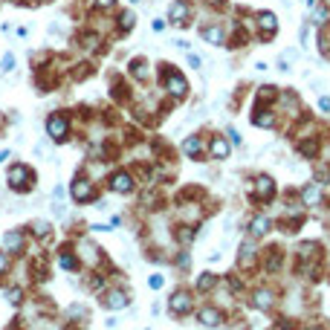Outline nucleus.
Masks as SVG:
<instances>
[{
  "label": "nucleus",
  "mask_w": 330,
  "mask_h": 330,
  "mask_svg": "<svg viewBox=\"0 0 330 330\" xmlns=\"http://www.w3.org/2000/svg\"><path fill=\"white\" fill-rule=\"evenodd\" d=\"M47 130L55 142H64L67 139V130H70V122L61 116V113H52V116L47 119Z\"/></svg>",
  "instance_id": "obj_1"
},
{
  "label": "nucleus",
  "mask_w": 330,
  "mask_h": 330,
  "mask_svg": "<svg viewBox=\"0 0 330 330\" xmlns=\"http://www.w3.org/2000/svg\"><path fill=\"white\" fill-rule=\"evenodd\" d=\"M165 90H168L171 96H177V99H183L186 90H189V84H186V78H183L180 72L168 70V72H165Z\"/></svg>",
  "instance_id": "obj_2"
},
{
  "label": "nucleus",
  "mask_w": 330,
  "mask_h": 330,
  "mask_svg": "<svg viewBox=\"0 0 330 330\" xmlns=\"http://www.w3.org/2000/svg\"><path fill=\"white\" fill-rule=\"evenodd\" d=\"M29 183H32V171L26 165H15L9 171V186L12 189H29Z\"/></svg>",
  "instance_id": "obj_3"
},
{
  "label": "nucleus",
  "mask_w": 330,
  "mask_h": 330,
  "mask_svg": "<svg viewBox=\"0 0 330 330\" xmlns=\"http://www.w3.org/2000/svg\"><path fill=\"white\" fill-rule=\"evenodd\" d=\"M93 197H96L93 183H87V180H75L72 183V200L84 203V200H93Z\"/></svg>",
  "instance_id": "obj_4"
},
{
  "label": "nucleus",
  "mask_w": 330,
  "mask_h": 330,
  "mask_svg": "<svg viewBox=\"0 0 330 330\" xmlns=\"http://www.w3.org/2000/svg\"><path fill=\"white\" fill-rule=\"evenodd\" d=\"M168 18H171V24H189V3L186 0H174L171 9H168Z\"/></svg>",
  "instance_id": "obj_5"
},
{
  "label": "nucleus",
  "mask_w": 330,
  "mask_h": 330,
  "mask_svg": "<svg viewBox=\"0 0 330 330\" xmlns=\"http://www.w3.org/2000/svg\"><path fill=\"white\" fill-rule=\"evenodd\" d=\"M110 189H113V191H119V194H128V191L133 189V180H130V174L119 171L116 177L110 180Z\"/></svg>",
  "instance_id": "obj_6"
},
{
  "label": "nucleus",
  "mask_w": 330,
  "mask_h": 330,
  "mask_svg": "<svg viewBox=\"0 0 330 330\" xmlns=\"http://www.w3.org/2000/svg\"><path fill=\"white\" fill-rule=\"evenodd\" d=\"M200 38H206V41L214 44V47H223V29H220V26H203Z\"/></svg>",
  "instance_id": "obj_7"
},
{
  "label": "nucleus",
  "mask_w": 330,
  "mask_h": 330,
  "mask_svg": "<svg viewBox=\"0 0 330 330\" xmlns=\"http://www.w3.org/2000/svg\"><path fill=\"white\" fill-rule=\"evenodd\" d=\"M200 321L206 324V327H217V324L223 321V313L214 310V307H206V310H200Z\"/></svg>",
  "instance_id": "obj_8"
},
{
  "label": "nucleus",
  "mask_w": 330,
  "mask_h": 330,
  "mask_svg": "<svg viewBox=\"0 0 330 330\" xmlns=\"http://www.w3.org/2000/svg\"><path fill=\"white\" fill-rule=\"evenodd\" d=\"M272 189H275V186H272V180L267 177V174L255 180V197H261V200H267V197L272 194Z\"/></svg>",
  "instance_id": "obj_9"
},
{
  "label": "nucleus",
  "mask_w": 330,
  "mask_h": 330,
  "mask_svg": "<svg viewBox=\"0 0 330 330\" xmlns=\"http://www.w3.org/2000/svg\"><path fill=\"white\" fill-rule=\"evenodd\" d=\"M189 307H191L189 293H174L171 295V310H174V313H189Z\"/></svg>",
  "instance_id": "obj_10"
},
{
  "label": "nucleus",
  "mask_w": 330,
  "mask_h": 330,
  "mask_svg": "<svg viewBox=\"0 0 330 330\" xmlns=\"http://www.w3.org/2000/svg\"><path fill=\"white\" fill-rule=\"evenodd\" d=\"M105 304L110 307V310H122V307L128 304V295L122 293V290H113V293L105 295Z\"/></svg>",
  "instance_id": "obj_11"
},
{
  "label": "nucleus",
  "mask_w": 330,
  "mask_h": 330,
  "mask_svg": "<svg viewBox=\"0 0 330 330\" xmlns=\"http://www.w3.org/2000/svg\"><path fill=\"white\" fill-rule=\"evenodd\" d=\"M3 243H6L9 252H21V249H24V235H21V232H6V235H3Z\"/></svg>",
  "instance_id": "obj_12"
},
{
  "label": "nucleus",
  "mask_w": 330,
  "mask_h": 330,
  "mask_svg": "<svg viewBox=\"0 0 330 330\" xmlns=\"http://www.w3.org/2000/svg\"><path fill=\"white\" fill-rule=\"evenodd\" d=\"M212 156L214 159H226V156H229V142H226L223 136H214L212 139Z\"/></svg>",
  "instance_id": "obj_13"
},
{
  "label": "nucleus",
  "mask_w": 330,
  "mask_h": 330,
  "mask_svg": "<svg viewBox=\"0 0 330 330\" xmlns=\"http://www.w3.org/2000/svg\"><path fill=\"white\" fill-rule=\"evenodd\" d=\"M183 151L189 153V156H200V153H203V142H200V136H189V139L183 142Z\"/></svg>",
  "instance_id": "obj_14"
},
{
  "label": "nucleus",
  "mask_w": 330,
  "mask_h": 330,
  "mask_svg": "<svg viewBox=\"0 0 330 330\" xmlns=\"http://www.w3.org/2000/svg\"><path fill=\"white\" fill-rule=\"evenodd\" d=\"M267 232H270V217H267V214H258V217L252 220V235L261 237V235H267Z\"/></svg>",
  "instance_id": "obj_15"
},
{
  "label": "nucleus",
  "mask_w": 330,
  "mask_h": 330,
  "mask_svg": "<svg viewBox=\"0 0 330 330\" xmlns=\"http://www.w3.org/2000/svg\"><path fill=\"white\" fill-rule=\"evenodd\" d=\"M258 26L264 29V32H275L278 21H275V15L272 12H258Z\"/></svg>",
  "instance_id": "obj_16"
},
{
  "label": "nucleus",
  "mask_w": 330,
  "mask_h": 330,
  "mask_svg": "<svg viewBox=\"0 0 330 330\" xmlns=\"http://www.w3.org/2000/svg\"><path fill=\"white\" fill-rule=\"evenodd\" d=\"M133 26H136V15L133 12H122L119 15V29H122V32H128V29H133Z\"/></svg>",
  "instance_id": "obj_17"
},
{
  "label": "nucleus",
  "mask_w": 330,
  "mask_h": 330,
  "mask_svg": "<svg viewBox=\"0 0 330 330\" xmlns=\"http://www.w3.org/2000/svg\"><path fill=\"white\" fill-rule=\"evenodd\" d=\"M316 203H318V186L310 183V186L304 189V206H316Z\"/></svg>",
  "instance_id": "obj_18"
},
{
  "label": "nucleus",
  "mask_w": 330,
  "mask_h": 330,
  "mask_svg": "<svg viewBox=\"0 0 330 330\" xmlns=\"http://www.w3.org/2000/svg\"><path fill=\"white\" fill-rule=\"evenodd\" d=\"M255 304H258L261 310H267V307H272V295L267 293V290H258V293H255Z\"/></svg>",
  "instance_id": "obj_19"
},
{
  "label": "nucleus",
  "mask_w": 330,
  "mask_h": 330,
  "mask_svg": "<svg viewBox=\"0 0 330 330\" xmlns=\"http://www.w3.org/2000/svg\"><path fill=\"white\" fill-rule=\"evenodd\" d=\"M252 122H255V125H258V128H270V125H272V116H267V113H264V110H258V113H255V116H252Z\"/></svg>",
  "instance_id": "obj_20"
},
{
  "label": "nucleus",
  "mask_w": 330,
  "mask_h": 330,
  "mask_svg": "<svg viewBox=\"0 0 330 330\" xmlns=\"http://www.w3.org/2000/svg\"><path fill=\"white\" fill-rule=\"evenodd\" d=\"M130 67H133V75H136V78H148V70H145V67H148V64H145V61H133V64H130Z\"/></svg>",
  "instance_id": "obj_21"
},
{
  "label": "nucleus",
  "mask_w": 330,
  "mask_h": 330,
  "mask_svg": "<svg viewBox=\"0 0 330 330\" xmlns=\"http://www.w3.org/2000/svg\"><path fill=\"white\" fill-rule=\"evenodd\" d=\"M214 287V275L212 272H206L203 278H197V290H212Z\"/></svg>",
  "instance_id": "obj_22"
},
{
  "label": "nucleus",
  "mask_w": 330,
  "mask_h": 330,
  "mask_svg": "<svg viewBox=\"0 0 330 330\" xmlns=\"http://www.w3.org/2000/svg\"><path fill=\"white\" fill-rule=\"evenodd\" d=\"M32 232H35L38 237H47V235H49V223H47V220H41V223L32 226Z\"/></svg>",
  "instance_id": "obj_23"
},
{
  "label": "nucleus",
  "mask_w": 330,
  "mask_h": 330,
  "mask_svg": "<svg viewBox=\"0 0 330 330\" xmlns=\"http://www.w3.org/2000/svg\"><path fill=\"white\" fill-rule=\"evenodd\" d=\"M0 70H3V72H12L15 70V55H12V52H6V55H3V67H0Z\"/></svg>",
  "instance_id": "obj_24"
},
{
  "label": "nucleus",
  "mask_w": 330,
  "mask_h": 330,
  "mask_svg": "<svg viewBox=\"0 0 330 330\" xmlns=\"http://www.w3.org/2000/svg\"><path fill=\"white\" fill-rule=\"evenodd\" d=\"M6 298H9L12 304H21V298H24V293H21V290L15 287V290H6Z\"/></svg>",
  "instance_id": "obj_25"
},
{
  "label": "nucleus",
  "mask_w": 330,
  "mask_h": 330,
  "mask_svg": "<svg viewBox=\"0 0 330 330\" xmlns=\"http://www.w3.org/2000/svg\"><path fill=\"white\" fill-rule=\"evenodd\" d=\"M58 264L64 267V270H75V258H72V255H61Z\"/></svg>",
  "instance_id": "obj_26"
},
{
  "label": "nucleus",
  "mask_w": 330,
  "mask_h": 330,
  "mask_svg": "<svg viewBox=\"0 0 330 330\" xmlns=\"http://www.w3.org/2000/svg\"><path fill=\"white\" fill-rule=\"evenodd\" d=\"M252 252H255V246H252V243H243V246H240V261H252Z\"/></svg>",
  "instance_id": "obj_27"
},
{
  "label": "nucleus",
  "mask_w": 330,
  "mask_h": 330,
  "mask_svg": "<svg viewBox=\"0 0 330 330\" xmlns=\"http://www.w3.org/2000/svg\"><path fill=\"white\" fill-rule=\"evenodd\" d=\"M148 287H151V290H159V287H162V275H151V278H148Z\"/></svg>",
  "instance_id": "obj_28"
},
{
  "label": "nucleus",
  "mask_w": 330,
  "mask_h": 330,
  "mask_svg": "<svg viewBox=\"0 0 330 330\" xmlns=\"http://www.w3.org/2000/svg\"><path fill=\"white\" fill-rule=\"evenodd\" d=\"M189 64L194 67V70H200V67H203V58H200V55H194V52H189Z\"/></svg>",
  "instance_id": "obj_29"
},
{
  "label": "nucleus",
  "mask_w": 330,
  "mask_h": 330,
  "mask_svg": "<svg viewBox=\"0 0 330 330\" xmlns=\"http://www.w3.org/2000/svg\"><path fill=\"white\" fill-rule=\"evenodd\" d=\"M301 153H307V156L316 153V142H304V145H301Z\"/></svg>",
  "instance_id": "obj_30"
},
{
  "label": "nucleus",
  "mask_w": 330,
  "mask_h": 330,
  "mask_svg": "<svg viewBox=\"0 0 330 330\" xmlns=\"http://www.w3.org/2000/svg\"><path fill=\"white\" fill-rule=\"evenodd\" d=\"M9 270V258H6V252H0V275Z\"/></svg>",
  "instance_id": "obj_31"
},
{
  "label": "nucleus",
  "mask_w": 330,
  "mask_h": 330,
  "mask_svg": "<svg viewBox=\"0 0 330 330\" xmlns=\"http://www.w3.org/2000/svg\"><path fill=\"white\" fill-rule=\"evenodd\" d=\"M275 96V87H261V99H272Z\"/></svg>",
  "instance_id": "obj_32"
},
{
  "label": "nucleus",
  "mask_w": 330,
  "mask_h": 330,
  "mask_svg": "<svg viewBox=\"0 0 330 330\" xmlns=\"http://www.w3.org/2000/svg\"><path fill=\"white\" fill-rule=\"evenodd\" d=\"M93 6H99V9H110L113 0H93Z\"/></svg>",
  "instance_id": "obj_33"
},
{
  "label": "nucleus",
  "mask_w": 330,
  "mask_h": 330,
  "mask_svg": "<svg viewBox=\"0 0 330 330\" xmlns=\"http://www.w3.org/2000/svg\"><path fill=\"white\" fill-rule=\"evenodd\" d=\"M316 15H318V24H324V21H327V9H324V6H318Z\"/></svg>",
  "instance_id": "obj_34"
},
{
  "label": "nucleus",
  "mask_w": 330,
  "mask_h": 330,
  "mask_svg": "<svg viewBox=\"0 0 330 330\" xmlns=\"http://www.w3.org/2000/svg\"><path fill=\"white\" fill-rule=\"evenodd\" d=\"M318 107H321V110H327V113H330V99H327V96H321V99H318Z\"/></svg>",
  "instance_id": "obj_35"
},
{
  "label": "nucleus",
  "mask_w": 330,
  "mask_h": 330,
  "mask_svg": "<svg viewBox=\"0 0 330 330\" xmlns=\"http://www.w3.org/2000/svg\"><path fill=\"white\" fill-rule=\"evenodd\" d=\"M9 159V151H0V162H6Z\"/></svg>",
  "instance_id": "obj_36"
},
{
  "label": "nucleus",
  "mask_w": 330,
  "mask_h": 330,
  "mask_svg": "<svg viewBox=\"0 0 330 330\" xmlns=\"http://www.w3.org/2000/svg\"><path fill=\"white\" fill-rule=\"evenodd\" d=\"M128 3H139V0H128Z\"/></svg>",
  "instance_id": "obj_37"
},
{
  "label": "nucleus",
  "mask_w": 330,
  "mask_h": 330,
  "mask_svg": "<svg viewBox=\"0 0 330 330\" xmlns=\"http://www.w3.org/2000/svg\"><path fill=\"white\" fill-rule=\"evenodd\" d=\"M212 3H223V0H212Z\"/></svg>",
  "instance_id": "obj_38"
},
{
  "label": "nucleus",
  "mask_w": 330,
  "mask_h": 330,
  "mask_svg": "<svg viewBox=\"0 0 330 330\" xmlns=\"http://www.w3.org/2000/svg\"><path fill=\"white\" fill-rule=\"evenodd\" d=\"M318 330H321V327H318Z\"/></svg>",
  "instance_id": "obj_39"
}]
</instances>
